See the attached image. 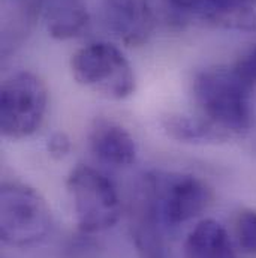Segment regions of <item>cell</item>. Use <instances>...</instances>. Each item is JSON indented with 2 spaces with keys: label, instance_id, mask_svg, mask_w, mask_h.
Segmentation results:
<instances>
[{
  "label": "cell",
  "instance_id": "obj_1",
  "mask_svg": "<svg viewBox=\"0 0 256 258\" xmlns=\"http://www.w3.org/2000/svg\"><path fill=\"white\" fill-rule=\"evenodd\" d=\"M192 93L201 117L229 138L250 129V90L241 84L231 66L199 71L193 78Z\"/></svg>",
  "mask_w": 256,
  "mask_h": 258
},
{
  "label": "cell",
  "instance_id": "obj_2",
  "mask_svg": "<svg viewBox=\"0 0 256 258\" xmlns=\"http://www.w3.org/2000/svg\"><path fill=\"white\" fill-rule=\"evenodd\" d=\"M53 228V215L44 197L21 182H3L0 189V237L14 248L44 242Z\"/></svg>",
  "mask_w": 256,
  "mask_h": 258
},
{
  "label": "cell",
  "instance_id": "obj_3",
  "mask_svg": "<svg viewBox=\"0 0 256 258\" xmlns=\"http://www.w3.org/2000/svg\"><path fill=\"white\" fill-rule=\"evenodd\" d=\"M66 188L82 233H101L117 224L122 213L120 197L104 173L79 164L69 173Z\"/></svg>",
  "mask_w": 256,
  "mask_h": 258
},
{
  "label": "cell",
  "instance_id": "obj_4",
  "mask_svg": "<svg viewBox=\"0 0 256 258\" xmlns=\"http://www.w3.org/2000/svg\"><path fill=\"white\" fill-rule=\"evenodd\" d=\"M78 84L104 98L122 101L135 92V74L125 54L113 44L93 42L79 48L70 59Z\"/></svg>",
  "mask_w": 256,
  "mask_h": 258
},
{
  "label": "cell",
  "instance_id": "obj_5",
  "mask_svg": "<svg viewBox=\"0 0 256 258\" xmlns=\"http://www.w3.org/2000/svg\"><path fill=\"white\" fill-rule=\"evenodd\" d=\"M48 107L45 83L33 72L8 77L0 95V131L8 140H24L42 126Z\"/></svg>",
  "mask_w": 256,
  "mask_h": 258
},
{
  "label": "cell",
  "instance_id": "obj_6",
  "mask_svg": "<svg viewBox=\"0 0 256 258\" xmlns=\"http://www.w3.org/2000/svg\"><path fill=\"white\" fill-rule=\"evenodd\" d=\"M129 231L141 258H166L162 213L159 204V183L153 174L142 176L129 198Z\"/></svg>",
  "mask_w": 256,
  "mask_h": 258
},
{
  "label": "cell",
  "instance_id": "obj_7",
  "mask_svg": "<svg viewBox=\"0 0 256 258\" xmlns=\"http://www.w3.org/2000/svg\"><path fill=\"white\" fill-rule=\"evenodd\" d=\"M159 204L163 224L177 227L196 218L210 203V189L207 185L191 174H182L160 180Z\"/></svg>",
  "mask_w": 256,
  "mask_h": 258
},
{
  "label": "cell",
  "instance_id": "obj_8",
  "mask_svg": "<svg viewBox=\"0 0 256 258\" xmlns=\"http://www.w3.org/2000/svg\"><path fill=\"white\" fill-rule=\"evenodd\" d=\"M108 29L128 47L144 45L154 29L150 0H104Z\"/></svg>",
  "mask_w": 256,
  "mask_h": 258
},
{
  "label": "cell",
  "instance_id": "obj_9",
  "mask_svg": "<svg viewBox=\"0 0 256 258\" xmlns=\"http://www.w3.org/2000/svg\"><path fill=\"white\" fill-rule=\"evenodd\" d=\"M92 153L111 167H128L136 159V143L120 123L96 119L89 131Z\"/></svg>",
  "mask_w": 256,
  "mask_h": 258
},
{
  "label": "cell",
  "instance_id": "obj_10",
  "mask_svg": "<svg viewBox=\"0 0 256 258\" xmlns=\"http://www.w3.org/2000/svg\"><path fill=\"white\" fill-rule=\"evenodd\" d=\"M44 18L48 35L57 41L79 36L90 21L87 6L81 0H47Z\"/></svg>",
  "mask_w": 256,
  "mask_h": 258
},
{
  "label": "cell",
  "instance_id": "obj_11",
  "mask_svg": "<svg viewBox=\"0 0 256 258\" xmlns=\"http://www.w3.org/2000/svg\"><path fill=\"white\" fill-rule=\"evenodd\" d=\"M185 258H238L232 240L214 219L198 222L185 243Z\"/></svg>",
  "mask_w": 256,
  "mask_h": 258
},
{
  "label": "cell",
  "instance_id": "obj_12",
  "mask_svg": "<svg viewBox=\"0 0 256 258\" xmlns=\"http://www.w3.org/2000/svg\"><path fill=\"white\" fill-rule=\"evenodd\" d=\"M256 0H205L199 17L217 27L246 30L256 29Z\"/></svg>",
  "mask_w": 256,
  "mask_h": 258
},
{
  "label": "cell",
  "instance_id": "obj_13",
  "mask_svg": "<svg viewBox=\"0 0 256 258\" xmlns=\"http://www.w3.org/2000/svg\"><path fill=\"white\" fill-rule=\"evenodd\" d=\"M160 125L166 135L179 143L207 144L229 140L226 134L217 129L202 117H191L185 114H166L162 117Z\"/></svg>",
  "mask_w": 256,
  "mask_h": 258
},
{
  "label": "cell",
  "instance_id": "obj_14",
  "mask_svg": "<svg viewBox=\"0 0 256 258\" xmlns=\"http://www.w3.org/2000/svg\"><path fill=\"white\" fill-rule=\"evenodd\" d=\"M235 228L241 249L249 255H256V210L246 209L240 212Z\"/></svg>",
  "mask_w": 256,
  "mask_h": 258
},
{
  "label": "cell",
  "instance_id": "obj_15",
  "mask_svg": "<svg viewBox=\"0 0 256 258\" xmlns=\"http://www.w3.org/2000/svg\"><path fill=\"white\" fill-rule=\"evenodd\" d=\"M231 68L241 84L252 92L256 87V44L240 56Z\"/></svg>",
  "mask_w": 256,
  "mask_h": 258
},
{
  "label": "cell",
  "instance_id": "obj_16",
  "mask_svg": "<svg viewBox=\"0 0 256 258\" xmlns=\"http://www.w3.org/2000/svg\"><path fill=\"white\" fill-rule=\"evenodd\" d=\"M72 150V141L63 131L53 132L47 140V152L53 159H63Z\"/></svg>",
  "mask_w": 256,
  "mask_h": 258
},
{
  "label": "cell",
  "instance_id": "obj_17",
  "mask_svg": "<svg viewBox=\"0 0 256 258\" xmlns=\"http://www.w3.org/2000/svg\"><path fill=\"white\" fill-rule=\"evenodd\" d=\"M168 8L173 9V12L177 15L179 20H183L189 14H196L199 15L205 0H165Z\"/></svg>",
  "mask_w": 256,
  "mask_h": 258
}]
</instances>
